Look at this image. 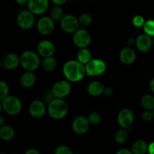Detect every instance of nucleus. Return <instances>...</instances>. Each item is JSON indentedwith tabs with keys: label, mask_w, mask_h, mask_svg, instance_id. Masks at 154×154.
Masks as SVG:
<instances>
[{
	"label": "nucleus",
	"mask_w": 154,
	"mask_h": 154,
	"mask_svg": "<svg viewBox=\"0 0 154 154\" xmlns=\"http://www.w3.org/2000/svg\"><path fill=\"white\" fill-rule=\"evenodd\" d=\"M55 28L54 20L51 17H42L37 22V29L39 33L44 35H51Z\"/></svg>",
	"instance_id": "obj_11"
},
{
	"label": "nucleus",
	"mask_w": 154,
	"mask_h": 154,
	"mask_svg": "<svg viewBox=\"0 0 154 154\" xmlns=\"http://www.w3.org/2000/svg\"><path fill=\"white\" fill-rule=\"evenodd\" d=\"M51 90L55 98L63 99L70 94L72 91V86L70 82L67 80H60L53 85Z\"/></svg>",
	"instance_id": "obj_6"
},
{
	"label": "nucleus",
	"mask_w": 154,
	"mask_h": 154,
	"mask_svg": "<svg viewBox=\"0 0 154 154\" xmlns=\"http://www.w3.org/2000/svg\"><path fill=\"white\" fill-rule=\"evenodd\" d=\"M72 40L74 45L79 49L86 48L91 42V35L87 30L84 29H78L75 33H73Z\"/></svg>",
	"instance_id": "obj_7"
},
{
	"label": "nucleus",
	"mask_w": 154,
	"mask_h": 154,
	"mask_svg": "<svg viewBox=\"0 0 154 154\" xmlns=\"http://www.w3.org/2000/svg\"><path fill=\"white\" fill-rule=\"evenodd\" d=\"M103 94L105 95L106 97H111L114 94V90L111 87H105V90H104Z\"/></svg>",
	"instance_id": "obj_36"
},
{
	"label": "nucleus",
	"mask_w": 154,
	"mask_h": 154,
	"mask_svg": "<svg viewBox=\"0 0 154 154\" xmlns=\"http://www.w3.org/2000/svg\"><path fill=\"white\" fill-rule=\"evenodd\" d=\"M54 99H55V96H54V93H53L52 90H51L45 93V96H44V102L48 105Z\"/></svg>",
	"instance_id": "obj_34"
},
{
	"label": "nucleus",
	"mask_w": 154,
	"mask_h": 154,
	"mask_svg": "<svg viewBox=\"0 0 154 154\" xmlns=\"http://www.w3.org/2000/svg\"><path fill=\"white\" fill-rule=\"evenodd\" d=\"M57 60L53 57H45V58H43L42 61V68L46 72H52V71H54L57 67Z\"/></svg>",
	"instance_id": "obj_25"
},
{
	"label": "nucleus",
	"mask_w": 154,
	"mask_h": 154,
	"mask_svg": "<svg viewBox=\"0 0 154 154\" xmlns=\"http://www.w3.org/2000/svg\"><path fill=\"white\" fill-rule=\"evenodd\" d=\"M3 111L8 115L15 116L20 114L22 110V102L20 99L14 96H7L2 100Z\"/></svg>",
	"instance_id": "obj_4"
},
{
	"label": "nucleus",
	"mask_w": 154,
	"mask_h": 154,
	"mask_svg": "<svg viewBox=\"0 0 154 154\" xmlns=\"http://www.w3.org/2000/svg\"><path fill=\"white\" fill-rule=\"evenodd\" d=\"M51 17L54 20V21L60 20L64 16V13H63V9L62 8L61 6L60 5H55L52 9L51 10Z\"/></svg>",
	"instance_id": "obj_27"
},
{
	"label": "nucleus",
	"mask_w": 154,
	"mask_h": 154,
	"mask_svg": "<svg viewBox=\"0 0 154 154\" xmlns=\"http://www.w3.org/2000/svg\"><path fill=\"white\" fill-rule=\"evenodd\" d=\"M78 21H79L80 25L83 26H88L93 22V17L90 14L84 13L79 17Z\"/></svg>",
	"instance_id": "obj_30"
},
{
	"label": "nucleus",
	"mask_w": 154,
	"mask_h": 154,
	"mask_svg": "<svg viewBox=\"0 0 154 154\" xmlns=\"http://www.w3.org/2000/svg\"><path fill=\"white\" fill-rule=\"evenodd\" d=\"M129 138V134L126 129L121 128L120 129L117 130L114 135V140L117 144H124Z\"/></svg>",
	"instance_id": "obj_26"
},
{
	"label": "nucleus",
	"mask_w": 154,
	"mask_h": 154,
	"mask_svg": "<svg viewBox=\"0 0 154 154\" xmlns=\"http://www.w3.org/2000/svg\"><path fill=\"white\" fill-rule=\"evenodd\" d=\"M153 111V119H154V108H153V111Z\"/></svg>",
	"instance_id": "obj_49"
},
{
	"label": "nucleus",
	"mask_w": 154,
	"mask_h": 154,
	"mask_svg": "<svg viewBox=\"0 0 154 154\" xmlns=\"http://www.w3.org/2000/svg\"><path fill=\"white\" fill-rule=\"evenodd\" d=\"M69 106L63 99H53L48 105V113L51 118L54 120H61L67 115Z\"/></svg>",
	"instance_id": "obj_2"
},
{
	"label": "nucleus",
	"mask_w": 154,
	"mask_h": 154,
	"mask_svg": "<svg viewBox=\"0 0 154 154\" xmlns=\"http://www.w3.org/2000/svg\"><path fill=\"white\" fill-rule=\"evenodd\" d=\"M87 119H88L89 122L90 124L92 125H98L100 123L101 120H102V117L100 114L97 112H91L88 114L87 116Z\"/></svg>",
	"instance_id": "obj_31"
},
{
	"label": "nucleus",
	"mask_w": 154,
	"mask_h": 154,
	"mask_svg": "<svg viewBox=\"0 0 154 154\" xmlns=\"http://www.w3.org/2000/svg\"><path fill=\"white\" fill-rule=\"evenodd\" d=\"M149 87H150V90L153 93H154V78L150 81V84H149Z\"/></svg>",
	"instance_id": "obj_44"
},
{
	"label": "nucleus",
	"mask_w": 154,
	"mask_h": 154,
	"mask_svg": "<svg viewBox=\"0 0 154 154\" xmlns=\"http://www.w3.org/2000/svg\"><path fill=\"white\" fill-rule=\"evenodd\" d=\"M25 154H40V153H39L38 150H36V149L31 148V149H29L28 150H26Z\"/></svg>",
	"instance_id": "obj_42"
},
{
	"label": "nucleus",
	"mask_w": 154,
	"mask_h": 154,
	"mask_svg": "<svg viewBox=\"0 0 154 154\" xmlns=\"http://www.w3.org/2000/svg\"><path fill=\"white\" fill-rule=\"evenodd\" d=\"M136 59V54L132 48L125 47L120 53V60L124 65L132 64Z\"/></svg>",
	"instance_id": "obj_18"
},
{
	"label": "nucleus",
	"mask_w": 154,
	"mask_h": 154,
	"mask_svg": "<svg viewBox=\"0 0 154 154\" xmlns=\"http://www.w3.org/2000/svg\"><path fill=\"white\" fill-rule=\"evenodd\" d=\"M107 66L105 61L100 59H92L85 65L86 75L91 77L99 76L105 73Z\"/></svg>",
	"instance_id": "obj_5"
},
{
	"label": "nucleus",
	"mask_w": 154,
	"mask_h": 154,
	"mask_svg": "<svg viewBox=\"0 0 154 154\" xmlns=\"http://www.w3.org/2000/svg\"><path fill=\"white\" fill-rule=\"evenodd\" d=\"M3 111V107H2V101H0V114H2Z\"/></svg>",
	"instance_id": "obj_45"
},
{
	"label": "nucleus",
	"mask_w": 154,
	"mask_h": 154,
	"mask_svg": "<svg viewBox=\"0 0 154 154\" xmlns=\"http://www.w3.org/2000/svg\"><path fill=\"white\" fill-rule=\"evenodd\" d=\"M2 67H3V64H2V60H1V59H0V69H1Z\"/></svg>",
	"instance_id": "obj_46"
},
{
	"label": "nucleus",
	"mask_w": 154,
	"mask_h": 154,
	"mask_svg": "<svg viewBox=\"0 0 154 154\" xmlns=\"http://www.w3.org/2000/svg\"><path fill=\"white\" fill-rule=\"evenodd\" d=\"M28 10L35 15L45 13L49 7V0H29L27 4Z\"/></svg>",
	"instance_id": "obj_13"
},
{
	"label": "nucleus",
	"mask_w": 154,
	"mask_h": 154,
	"mask_svg": "<svg viewBox=\"0 0 154 154\" xmlns=\"http://www.w3.org/2000/svg\"><path fill=\"white\" fill-rule=\"evenodd\" d=\"M20 65L23 69L29 72H34L37 70L41 64V60L38 54L32 51H25L20 57Z\"/></svg>",
	"instance_id": "obj_3"
},
{
	"label": "nucleus",
	"mask_w": 154,
	"mask_h": 154,
	"mask_svg": "<svg viewBox=\"0 0 154 154\" xmlns=\"http://www.w3.org/2000/svg\"><path fill=\"white\" fill-rule=\"evenodd\" d=\"M79 21L72 14H66L60 20V26L62 29L67 33H75L79 29Z\"/></svg>",
	"instance_id": "obj_9"
},
{
	"label": "nucleus",
	"mask_w": 154,
	"mask_h": 154,
	"mask_svg": "<svg viewBox=\"0 0 154 154\" xmlns=\"http://www.w3.org/2000/svg\"><path fill=\"white\" fill-rule=\"evenodd\" d=\"M15 131L8 125H4L0 127V139L4 141H10L14 138Z\"/></svg>",
	"instance_id": "obj_21"
},
{
	"label": "nucleus",
	"mask_w": 154,
	"mask_h": 154,
	"mask_svg": "<svg viewBox=\"0 0 154 154\" xmlns=\"http://www.w3.org/2000/svg\"><path fill=\"white\" fill-rule=\"evenodd\" d=\"M29 111L32 117L35 119H39L43 117L46 113V105L43 101L36 99L30 103L29 107Z\"/></svg>",
	"instance_id": "obj_14"
},
{
	"label": "nucleus",
	"mask_w": 154,
	"mask_h": 154,
	"mask_svg": "<svg viewBox=\"0 0 154 154\" xmlns=\"http://www.w3.org/2000/svg\"><path fill=\"white\" fill-rule=\"evenodd\" d=\"M141 118L143 120L146 122L151 121L153 119V114L152 111H145L141 115Z\"/></svg>",
	"instance_id": "obj_35"
},
{
	"label": "nucleus",
	"mask_w": 154,
	"mask_h": 154,
	"mask_svg": "<svg viewBox=\"0 0 154 154\" xmlns=\"http://www.w3.org/2000/svg\"><path fill=\"white\" fill-rule=\"evenodd\" d=\"M10 87L7 82L4 81H0V101L3 100L5 98L9 96Z\"/></svg>",
	"instance_id": "obj_28"
},
{
	"label": "nucleus",
	"mask_w": 154,
	"mask_h": 154,
	"mask_svg": "<svg viewBox=\"0 0 154 154\" xmlns=\"http://www.w3.org/2000/svg\"><path fill=\"white\" fill-rule=\"evenodd\" d=\"M127 47H129V48H132L133 46H135V39H134L133 38H129L127 40Z\"/></svg>",
	"instance_id": "obj_37"
},
{
	"label": "nucleus",
	"mask_w": 154,
	"mask_h": 154,
	"mask_svg": "<svg viewBox=\"0 0 154 154\" xmlns=\"http://www.w3.org/2000/svg\"><path fill=\"white\" fill-rule=\"evenodd\" d=\"M116 154H133L132 150H129L128 149H121V150H118Z\"/></svg>",
	"instance_id": "obj_39"
},
{
	"label": "nucleus",
	"mask_w": 154,
	"mask_h": 154,
	"mask_svg": "<svg viewBox=\"0 0 154 154\" xmlns=\"http://www.w3.org/2000/svg\"><path fill=\"white\" fill-rule=\"evenodd\" d=\"M143 29L145 34L147 35L150 36V37H153L154 36V20H148L145 22L144 26H143Z\"/></svg>",
	"instance_id": "obj_29"
},
{
	"label": "nucleus",
	"mask_w": 154,
	"mask_h": 154,
	"mask_svg": "<svg viewBox=\"0 0 154 154\" xmlns=\"http://www.w3.org/2000/svg\"><path fill=\"white\" fill-rule=\"evenodd\" d=\"M149 154H154V141H152L150 144H148V150H147Z\"/></svg>",
	"instance_id": "obj_40"
},
{
	"label": "nucleus",
	"mask_w": 154,
	"mask_h": 154,
	"mask_svg": "<svg viewBox=\"0 0 154 154\" xmlns=\"http://www.w3.org/2000/svg\"><path fill=\"white\" fill-rule=\"evenodd\" d=\"M141 105L145 111H153L154 108V96L150 94L143 96L141 99Z\"/></svg>",
	"instance_id": "obj_24"
},
{
	"label": "nucleus",
	"mask_w": 154,
	"mask_h": 154,
	"mask_svg": "<svg viewBox=\"0 0 154 154\" xmlns=\"http://www.w3.org/2000/svg\"><path fill=\"white\" fill-rule=\"evenodd\" d=\"M134 120L135 115L133 111L129 108H123L117 114V123L123 129H130Z\"/></svg>",
	"instance_id": "obj_10"
},
{
	"label": "nucleus",
	"mask_w": 154,
	"mask_h": 154,
	"mask_svg": "<svg viewBox=\"0 0 154 154\" xmlns=\"http://www.w3.org/2000/svg\"><path fill=\"white\" fill-rule=\"evenodd\" d=\"M55 154H74L70 147L66 145H60L55 150Z\"/></svg>",
	"instance_id": "obj_33"
},
{
	"label": "nucleus",
	"mask_w": 154,
	"mask_h": 154,
	"mask_svg": "<svg viewBox=\"0 0 154 154\" xmlns=\"http://www.w3.org/2000/svg\"><path fill=\"white\" fill-rule=\"evenodd\" d=\"M5 123H6L5 117L3 114H0V127L3 126L4 125H5Z\"/></svg>",
	"instance_id": "obj_41"
},
{
	"label": "nucleus",
	"mask_w": 154,
	"mask_h": 154,
	"mask_svg": "<svg viewBox=\"0 0 154 154\" xmlns=\"http://www.w3.org/2000/svg\"><path fill=\"white\" fill-rule=\"evenodd\" d=\"M92 60L91 51L87 48H81L77 54V60L85 66Z\"/></svg>",
	"instance_id": "obj_23"
},
{
	"label": "nucleus",
	"mask_w": 154,
	"mask_h": 154,
	"mask_svg": "<svg viewBox=\"0 0 154 154\" xmlns=\"http://www.w3.org/2000/svg\"><path fill=\"white\" fill-rule=\"evenodd\" d=\"M36 82V76L33 72L26 71L20 76V83L25 88H31Z\"/></svg>",
	"instance_id": "obj_20"
},
{
	"label": "nucleus",
	"mask_w": 154,
	"mask_h": 154,
	"mask_svg": "<svg viewBox=\"0 0 154 154\" xmlns=\"http://www.w3.org/2000/svg\"><path fill=\"white\" fill-rule=\"evenodd\" d=\"M17 23L20 29L28 30L35 23V14L29 10H23L18 14L17 17Z\"/></svg>",
	"instance_id": "obj_8"
},
{
	"label": "nucleus",
	"mask_w": 154,
	"mask_h": 154,
	"mask_svg": "<svg viewBox=\"0 0 154 154\" xmlns=\"http://www.w3.org/2000/svg\"><path fill=\"white\" fill-rule=\"evenodd\" d=\"M14 1L17 4L20 5H25L28 4L29 0H14Z\"/></svg>",
	"instance_id": "obj_43"
},
{
	"label": "nucleus",
	"mask_w": 154,
	"mask_h": 154,
	"mask_svg": "<svg viewBox=\"0 0 154 154\" xmlns=\"http://www.w3.org/2000/svg\"><path fill=\"white\" fill-rule=\"evenodd\" d=\"M56 51L55 45L49 40H42L38 44L37 51L39 56L43 58L53 57Z\"/></svg>",
	"instance_id": "obj_15"
},
{
	"label": "nucleus",
	"mask_w": 154,
	"mask_h": 154,
	"mask_svg": "<svg viewBox=\"0 0 154 154\" xmlns=\"http://www.w3.org/2000/svg\"><path fill=\"white\" fill-rule=\"evenodd\" d=\"M152 42H153V45H154V36L153 37V38H152Z\"/></svg>",
	"instance_id": "obj_48"
},
{
	"label": "nucleus",
	"mask_w": 154,
	"mask_h": 154,
	"mask_svg": "<svg viewBox=\"0 0 154 154\" xmlns=\"http://www.w3.org/2000/svg\"><path fill=\"white\" fill-rule=\"evenodd\" d=\"M63 72L69 82H78L85 76V66L78 60H69L63 66Z\"/></svg>",
	"instance_id": "obj_1"
},
{
	"label": "nucleus",
	"mask_w": 154,
	"mask_h": 154,
	"mask_svg": "<svg viewBox=\"0 0 154 154\" xmlns=\"http://www.w3.org/2000/svg\"><path fill=\"white\" fill-rule=\"evenodd\" d=\"M90 124L87 117L84 116H78L75 117L72 122V129L78 135H84L89 131Z\"/></svg>",
	"instance_id": "obj_12"
},
{
	"label": "nucleus",
	"mask_w": 154,
	"mask_h": 154,
	"mask_svg": "<svg viewBox=\"0 0 154 154\" xmlns=\"http://www.w3.org/2000/svg\"><path fill=\"white\" fill-rule=\"evenodd\" d=\"M67 1L68 0H51V2H52L55 5H60V6L64 5Z\"/></svg>",
	"instance_id": "obj_38"
},
{
	"label": "nucleus",
	"mask_w": 154,
	"mask_h": 154,
	"mask_svg": "<svg viewBox=\"0 0 154 154\" xmlns=\"http://www.w3.org/2000/svg\"><path fill=\"white\" fill-rule=\"evenodd\" d=\"M153 46L152 38L147 34H141L135 39V47L139 51L147 53L150 51Z\"/></svg>",
	"instance_id": "obj_16"
},
{
	"label": "nucleus",
	"mask_w": 154,
	"mask_h": 154,
	"mask_svg": "<svg viewBox=\"0 0 154 154\" xmlns=\"http://www.w3.org/2000/svg\"><path fill=\"white\" fill-rule=\"evenodd\" d=\"M146 20L144 17L141 15H135L132 20V23L134 26L135 27H143Z\"/></svg>",
	"instance_id": "obj_32"
},
{
	"label": "nucleus",
	"mask_w": 154,
	"mask_h": 154,
	"mask_svg": "<svg viewBox=\"0 0 154 154\" xmlns=\"http://www.w3.org/2000/svg\"><path fill=\"white\" fill-rule=\"evenodd\" d=\"M3 67L7 70H14L20 65V57L14 53L7 54L2 58Z\"/></svg>",
	"instance_id": "obj_17"
},
{
	"label": "nucleus",
	"mask_w": 154,
	"mask_h": 154,
	"mask_svg": "<svg viewBox=\"0 0 154 154\" xmlns=\"http://www.w3.org/2000/svg\"><path fill=\"white\" fill-rule=\"evenodd\" d=\"M13 154H18V153H13Z\"/></svg>",
	"instance_id": "obj_50"
},
{
	"label": "nucleus",
	"mask_w": 154,
	"mask_h": 154,
	"mask_svg": "<svg viewBox=\"0 0 154 154\" xmlns=\"http://www.w3.org/2000/svg\"><path fill=\"white\" fill-rule=\"evenodd\" d=\"M105 88V85L100 81H92L87 87V93L93 97H98L103 94Z\"/></svg>",
	"instance_id": "obj_19"
},
{
	"label": "nucleus",
	"mask_w": 154,
	"mask_h": 154,
	"mask_svg": "<svg viewBox=\"0 0 154 154\" xmlns=\"http://www.w3.org/2000/svg\"><path fill=\"white\" fill-rule=\"evenodd\" d=\"M0 154H7L5 151H1L0 152Z\"/></svg>",
	"instance_id": "obj_47"
},
{
	"label": "nucleus",
	"mask_w": 154,
	"mask_h": 154,
	"mask_svg": "<svg viewBox=\"0 0 154 154\" xmlns=\"http://www.w3.org/2000/svg\"><path fill=\"white\" fill-rule=\"evenodd\" d=\"M148 150V144L144 140H138L132 147V152L133 154H145Z\"/></svg>",
	"instance_id": "obj_22"
}]
</instances>
